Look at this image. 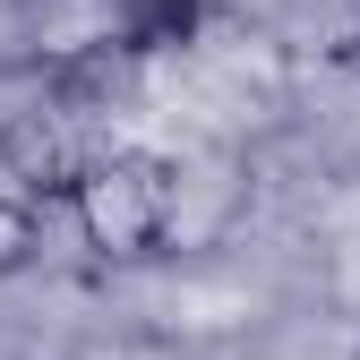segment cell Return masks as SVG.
<instances>
[{"mask_svg": "<svg viewBox=\"0 0 360 360\" xmlns=\"http://www.w3.org/2000/svg\"><path fill=\"white\" fill-rule=\"evenodd\" d=\"M34 257H43V206L18 189V198H0V275H26Z\"/></svg>", "mask_w": 360, "mask_h": 360, "instance_id": "3", "label": "cell"}, {"mask_svg": "<svg viewBox=\"0 0 360 360\" xmlns=\"http://www.w3.org/2000/svg\"><path fill=\"white\" fill-rule=\"evenodd\" d=\"M198 9H206V0H163V26H189Z\"/></svg>", "mask_w": 360, "mask_h": 360, "instance_id": "4", "label": "cell"}, {"mask_svg": "<svg viewBox=\"0 0 360 360\" xmlns=\"http://www.w3.org/2000/svg\"><path fill=\"white\" fill-rule=\"evenodd\" d=\"M69 360H189L180 335H155V326H103V335H77Z\"/></svg>", "mask_w": 360, "mask_h": 360, "instance_id": "2", "label": "cell"}, {"mask_svg": "<svg viewBox=\"0 0 360 360\" xmlns=\"http://www.w3.org/2000/svg\"><path fill=\"white\" fill-rule=\"evenodd\" d=\"M69 223L77 240L95 249L103 266H138L172 240V214H180V180L163 155H138V146H112V155H86L77 180H69Z\"/></svg>", "mask_w": 360, "mask_h": 360, "instance_id": "1", "label": "cell"}]
</instances>
